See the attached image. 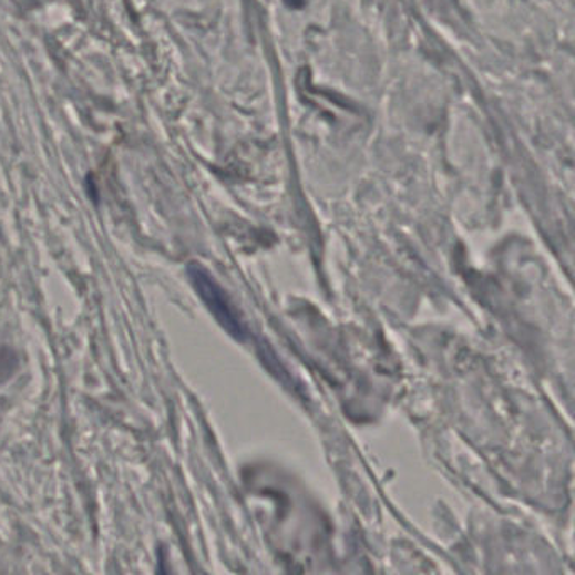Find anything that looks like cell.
Returning a JSON list of instances; mask_svg holds the SVG:
<instances>
[{
  "mask_svg": "<svg viewBox=\"0 0 575 575\" xmlns=\"http://www.w3.org/2000/svg\"><path fill=\"white\" fill-rule=\"evenodd\" d=\"M187 276L216 321L237 339H244L245 326L225 290L215 283L208 270L199 264L187 265Z\"/></svg>",
  "mask_w": 575,
  "mask_h": 575,
  "instance_id": "obj_1",
  "label": "cell"
},
{
  "mask_svg": "<svg viewBox=\"0 0 575 575\" xmlns=\"http://www.w3.org/2000/svg\"><path fill=\"white\" fill-rule=\"evenodd\" d=\"M19 368V358L12 348L0 347V386L14 377Z\"/></svg>",
  "mask_w": 575,
  "mask_h": 575,
  "instance_id": "obj_2",
  "label": "cell"
},
{
  "mask_svg": "<svg viewBox=\"0 0 575 575\" xmlns=\"http://www.w3.org/2000/svg\"><path fill=\"white\" fill-rule=\"evenodd\" d=\"M304 2H306V0H286V4L294 9L302 8Z\"/></svg>",
  "mask_w": 575,
  "mask_h": 575,
  "instance_id": "obj_3",
  "label": "cell"
}]
</instances>
